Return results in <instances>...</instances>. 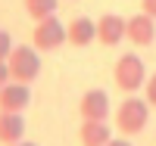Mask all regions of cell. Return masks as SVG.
<instances>
[{
  "instance_id": "1",
  "label": "cell",
  "mask_w": 156,
  "mask_h": 146,
  "mask_svg": "<svg viewBox=\"0 0 156 146\" xmlns=\"http://www.w3.org/2000/svg\"><path fill=\"white\" fill-rule=\"evenodd\" d=\"M147 118H150V103L128 93L125 103L115 109V127H119L125 137H134V134H140V131L147 127Z\"/></svg>"
},
{
  "instance_id": "2",
  "label": "cell",
  "mask_w": 156,
  "mask_h": 146,
  "mask_svg": "<svg viewBox=\"0 0 156 146\" xmlns=\"http://www.w3.org/2000/svg\"><path fill=\"white\" fill-rule=\"evenodd\" d=\"M112 78H115V87L122 90V93H134L147 84V69L140 56L134 53H122L119 59H115V69H112Z\"/></svg>"
},
{
  "instance_id": "3",
  "label": "cell",
  "mask_w": 156,
  "mask_h": 146,
  "mask_svg": "<svg viewBox=\"0 0 156 146\" xmlns=\"http://www.w3.org/2000/svg\"><path fill=\"white\" fill-rule=\"evenodd\" d=\"M62 44H69V34H66V25H62L56 16H47L41 19L31 28V47L41 50V53H53Z\"/></svg>"
},
{
  "instance_id": "4",
  "label": "cell",
  "mask_w": 156,
  "mask_h": 146,
  "mask_svg": "<svg viewBox=\"0 0 156 146\" xmlns=\"http://www.w3.org/2000/svg\"><path fill=\"white\" fill-rule=\"evenodd\" d=\"M6 65H9L12 81H22V84H31L34 78L41 75V56H37V50H34V47H28V44L12 47Z\"/></svg>"
},
{
  "instance_id": "5",
  "label": "cell",
  "mask_w": 156,
  "mask_h": 146,
  "mask_svg": "<svg viewBox=\"0 0 156 146\" xmlns=\"http://www.w3.org/2000/svg\"><path fill=\"white\" fill-rule=\"evenodd\" d=\"M78 115L81 121H106L109 118V97L106 90H87V93L78 100Z\"/></svg>"
},
{
  "instance_id": "6",
  "label": "cell",
  "mask_w": 156,
  "mask_h": 146,
  "mask_svg": "<svg viewBox=\"0 0 156 146\" xmlns=\"http://www.w3.org/2000/svg\"><path fill=\"white\" fill-rule=\"evenodd\" d=\"M31 106V90L22 81H9L0 87V112H25Z\"/></svg>"
},
{
  "instance_id": "7",
  "label": "cell",
  "mask_w": 156,
  "mask_h": 146,
  "mask_svg": "<svg viewBox=\"0 0 156 146\" xmlns=\"http://www.w3.org/2000/svg\"><path fill=\"white\" fill-rule=\"evenodd\" d=\"M125 37H128L134 47H150V44H156V19L147 16V12L131 16V19H128V31H125Z\"/></svg>"
},
{
  "instance_id": "8",
  "label": "cell",
  "mask_w": 156,
  "mask_h": 146,
  "mask_svg": "<svg viewBox=\"0 0 156 146\" xmlns=\"http://www.w3.org/2000/svg\"><path fill=\"white\" fill-rule=\"evenodd\" d=\"M125 31H128V19L115 16V12H106V16L97 19V41H100L103 47H115V44H122Z\"/></svg>"
},
{
  "instance_id": "9",
  "label": "cell",
  "mask_w": 156,
  "mask_h": 146,
  "mask_svg": "<svg viewBox=\"0 0 156 146\" xmlns=\"http://www.w3.org/2000/svg\"><path fill=\"white\" fill-rule=\"evenodd\" d=\"M66 34H69V44L72 47H87L97 41V22L87 19V16H75L66 25Z\"/></svg>"
},
{
  "instance_id": "10",
  "label": "cell",
  "mask_w": 156,
  "mask_h": 146,
  "mask_svg": "<svg viewBox=\"0 0 156 146\" xmlns=\"http://www.w3.org/2000/svg\"><path fill=\"white\" fill-rule=\"evenodd\" d=\"M22 134H25L22 112H0V143L16 146V143H22Z\"/></svg>"
},
{
  "instance_id": "11",
  "label": "cell",
  "mask_w": 156,
  "mask_h": 146,
  "mask_svg": "<svg viewBox=\"0 0 156 146\" xmlns=\"http://www.w3.org/2000/svg\"><path fill=\"white\" fill-rule=\"evenodd\" d=\"M78 140H81V146H106L112 137H109L106 121H81V127H78Z\"/></svg>"
},
{
  "instance_id": "12",
  "label": "cell",
  "mask_w": 156,
  "mask_h": 146,
  "mask_svg": "<svg viewBox=\"0 0 156 146\" xmlns=\"http://www.w3.org/2000/svg\"><path fill=\"white\" fill-rule=\"evenodd\" d=\"M25 12H28V19L41 22L47 16H56V0H22Z\"/></svg>"
},
{
  "instance_id": "13",
  "label": "cell",
  "mask_w": 156,
  "mask_h": 146,
  "mask_svg": "<svg viewBox=\"0 0 156 146\" xmlns=\"http://www.w3.org/2000/svg\"><path fill=\"white\" fill-rule=\"evenodd\" d=\"M9 53H12V37L6 31H0V62H6Z\"/></svg>"
},
{
  "instance_id": "14",
  "label": "cell",
  "mask_w": 156,
  "mask_h": 146,
  "mask_svg": "<svg viewBox=\"0 0 156 146\" xmlns=\"http://www.w3.org/2000/svg\"><path fill=\"white\" fill-rule=\"evenodd\" d=\"M144 90H147V103H150V106H156V72H153V78H147Z\"/></svg>"
},
{
  "instance_id": "15",
  "label": "cell",
  "mask_w": 156,
  "mask_h": 146,
  "mask_svg": "<svg viewBox=\"0 0 156 146\" xmlns=\"http://www.w3.org/2000/svg\"><path fill=\"white\" fill-rule=\"evenodd\" d=\"M140 12H147V16L156 19V0H140Z\"/></svg>"
},
{
  "instance_id": "16",
  "label": "cell",
  "mask_w": 156,
  "mask_h": 146,
  "mask_svg": "<svg viewBox=\"0 0 156 146\" xmlns=\"http://www.w3.org/2000/svg\"><path fill=\"white\" fill-rule=\"evenodd\" d=\"M12 81V75H9V65L6 62H0V87H3V84H9Z\"/></svg>"
},
{
  "instance_id": "17",
  "label": "cell",
  "mask_w": 156,
  "mask_h": 146,
  "mask_svg": "<svg viewBox=\"0 0 156 146\" xmlns=\"http://www.w3.org/2000/svg\"><path fill=\"white\" fill-rule=\"evenodd\" d=\"M106 146H131V143H128V140H109Z\"/></svg>"
},
{
  "instance_id": "18",
  "label": "cell",
  "mask_w": 156,
  "mask_h": 146,
  "mask_svg": "<svg viewBox=\"0 0 156 146\" xmlns=\"http://www.w3.org/2000/svg\"><path fill=\"white\" fill-rule=\"evenodd\" d=\"M16 146H37V143H25V140H22V143H16Z\"/></svg>"
}]
</instances>
